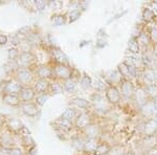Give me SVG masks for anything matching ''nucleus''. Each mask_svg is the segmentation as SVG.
<instances>
[{
  "label": "nucleus",
  "mask_w": 157,
  "mask_h": 155,
  "mask_svg": "<svg viewBox=\"0 0 157 155\" xmlns=\"http://www.w3.org/2000/svg\"><path fill=\"white\" fill-rule=\"evenodd\" d=\"M52 69L48 67H46V66H42V67H40L37 72V75L39 76L40 79H42V80H45V79L52 77Z\"/></svg>",
  "instance_id": "nucleus-20"
},
{
  "label": "nucleus",
  "mask_w": 157,
  "mask_h": 155,
  "mask_svg": "<svg viewBox=\"0 0 157 155\" xmlns=\"http://www.w3.org/2000/svg\"><path fill=\"white\" fill-rule=\"evenodd\" d=\"M47 87H48V83H47V81L40 79V80L36 83V85H35V90L39 93H43L45 90L47 89Z\"/></svg>",
  "instance_id": "nucleus-21"
},
{
  "label": "nucleus",
  "mask_w": 157,
  "mask_h": 155,
  "mask_svg": "<svg viewBox=\"0 0 157 155\" xmlns=\"http://www.w3.org/2000/svg\"><path fill=\"white\" fill-rule=\"evenodd\" d=\"M22 109H23V111L27 115H30V116H34L38 113L37 106L33 103H25L24 105L22 106Z\"/></svg>",
  "instance_id": "nucleus-19"
},
{
  "label": "nucleus",
  "mask_w": 157,
  "mask_h": 155,
  "mask_svg": "<svg viewBox=\"0 0 157 155\" xmlns=\"http://www.w3.org/2000/svg\"><path fill=\"white\" fill-rule=\"evenodd\" d=\"M91 102H92V104L94 105L95 110H97L98 112L105 113L106 111H107V104H106V101L104 100L103 95H100L98 92L91 95Z\"/></svg>",
  "instance_id": "nucleus-2"
},
{
  "label": "nucleus",
  "mask_w": 157,
  "mask_h": 155,
  "mask_svg": "<svg viewBox=\"0 0 157 155\" xmlns=\"http://www.w3.org/2000/svg\"><path fill=\"white\" fill-rule=\"evenodd\" d=\"M134 96H135V101H136V103L138 104L139 107H143L147 102L149 101V98H148V95H147V93H146L145 89H144V87L139 88V89L135 92Z\"/></svg>",
  "instance_id": "nucleus-11"
},
{
  "label": "nucleus",
  "mask_w": 157,
  "mask_h": 155,
  "mask_svg": "<svg viewBox=\"0 0 157 155\" xmlns=\"http://www.w3.org/2000/svg\"><path fill=\"white\" fill-rule=\"evenodd\" d=\"M81 86H82L84 89H89V88L92 86V80L88 75H85L81 78Z\"/></svg>",
  "instance_id": "nucleus-24"
},
{
  "label": "nucleus",
  "mask_w": 157,
  "mask_h": 155,
  "mask_svg": "<svg viewBox=\"0 0 157 155\" xmlns=\"http://www.w3.org/2000/svg\"><path fill=\"white\" fill-rule=\"evenodd\" d=\"M106 77H107V80L112 86H114L115 84H121L124 80L118 70H110L109 72H107Z\"/></svg>",
  "instance_id": "nucleus-9"
},
{
  "label": "nucleus",
  "mask_w": 157,
  "mask_h": 155,
  "mask_svg": "<svg viewBox=\"0 0 157 155\" xmlns=\"http://www.w3.org/2000/svg\"><path fill=\"white\" fill-rule=\"evenodd\" d=\"M151 10L153 11L155 14H157V2H152L151 3Z\"/></svg>",
  "instance_id": "nucleus-43"
},
{
  "label": "nucleus",
  "mask_w": 157,
  "mask_h": 155,
  "mask_svg": "<svg viewBox=\"0 0 157 155\" xmlns=\"http://www.w3.org/2000/svg\"><path fill=\"white\" fill-rule=\"evenodd\" d=\"M152 155H157V151H155V152H154V153L152 154Z\"/></svg>",
  "instance_id": "nucleus-49"
},
{
  "label": "nucleus",
  "mask_w": 157,
  "mask_h": 155,
  "mask_svg": "<svg viewBox=\"0 0 157 155\" xmlns=\"http://www.w3.org/2000/svg\"><path fill=\"white\" fill-rule=\"evenodd\" d=\"M98 145L100 144H98V139H87L84 145V150L86 152H93L94 153Z\"/></svg>",
  "instance_id": "nucleus-17"
},
{
  "label": "nucleus",
  "mask_w": 157,
  "mask_h": 155,
  "mask_svg": "<svg viewBox=\"0 0 157 155\" xmlns=\"http://www.w3.org/2000/svg\"><path fill=\"white\" fill-rule=\"evenodd\" d=\"M125 13H126V12H124V13H120V14L115 15V16L113 17V18L111 19V20H110V21H109V22H111V21H112V20H116V19H118V17H121V16H123L124 14H125Z\"/></svg>",
  "instance_id": "nucleus-45"
},
{
  "label": "nucleus",
  "mask_w": 157,
  "mask_h": 155,
  "mask_svg": "<svg viewBox=\"0 0 157 155\" xmlns=\"http://www.w3.org/2000/svg\"><path fill=\"white\" fill-rule=\"evenodd\" d=\"M92 85L94 86V88H95V90L98 91V92H100V91H103V90H105L106 91V86H105V84H104L103 81H101L100 79L97 78L94 80V83H92Z\"/></svg>",
  "instance_id": "nucleus-31"
},
{
  "label": "nucleus",
  "mask_w": 157,
  "mask_h": 155,
  "mask_svg": "<svg viewBox=\"0 0 157 155\" xmlns=\"http://www.w3.org/2000/svg\"><path fill=\"white\" fill-rule=\"evenodd\" d=\"M141 61L143 63L147 66H150L153 64L154 62V55L153 52H150V50L147 48L145 52H143V56H141Z\"/></svg>",
  "instance_id": "nucleus-15"
},
{
  "label": "nucleus",
  "mask_w": 157,
  "mask_h": 155,
  "mask_svg": "<svg viewBox=\"0 0 157 155\" xmlns=\"http://www.w3.org/2000/svg\"><path fill=\"white\" fill-rule=\"evenodd\" d=\"M154 101H155V105H156V109H157V99H156V100H154Z\"/></svg>",
  "instance_id": "nucleus-48"
},
{
  "label": "nucleus",
  "mask_w": 157,
  "mask_h": 155,
  "mask_svg": "<svg viewBox=\"0 0 157 155\" xmlns=\"http://www.w3.org/2000/svg\"><path fill=\"white\" fill-rule=\"evenodd\" d=\"M110 147L107 144H100L94 152V155H107L110 152Z\"/></svg>",
  "instance_id": "nucleus-23"
},
{
  "label": "nucleus",
  "mask_w": 157,
  "mask_h": 155,
  "mask_svg": "<svg viewBox=\"0 0 157 155\" xmlns=\"http://www.w3.org/2000/svg\"><path fill=\"white\" fill-rule=\"evenodd\" d=\"M32 79V73H30L29 70H21L19 72V80L20 82L22 83H27L30 81Z\"/></svg>",
  "instance_id": "nucleus-26"
},
{
  "label": "nucleus",
  "mask_w": 157,
  "mask_h": 155,
  "mask_svg": "<svg viewBox=\"0 0 157 155\" xmlns=\"http://www.w3.org/2000/svg\"><path fill=\"white\" fill-rule=\"evenodd\" d=\"M140 111L144 116H151L157 113V109L155 105V101L149 100L143 107H140Z\"/></svg>",
  "instance_id": "nucleus-6"
},
{
  "label": "nucleus",
  "mask_w": 157,
  "mask_h": 155,
  "mask_svg": "<svg viewBox=\"0 0 157 155\" xmlns=\"http://www.w3.org/2000/svg\"><path fill=\"white\" fill-rule=\"evenodd\" d=\"M48 99V95H45V93H40L37 98V103H39L40 105H43V104L46 102V100Z\"/></svg>",
  "instance_id": "nucleus-37"
},
{
  "label": "nucleus",
  "mask_w": 157,
  "mask_h": 155,
  "mask_svg": "<svg viewBox=\"0 0 157 155\" xmlns=\"http://www.w3.org/2000/svg\"><path fill=\"white\" fill-rule=\"evenodd\" d=\"M84 132L88 139H97V137L100 134V127L94 124H90L84 129Z\"/></svg>",
  "instance_id": "nucleus-8"
},
{
  "label": "nucleus",
  "mask_w": 157,
  "mask_h": 155,
  "mask_svg": "<svg viewBox=\"0 0 157 155\" xmlns=\"http://www.w3.org/2000/svg\"><path fill=\"white\" fill-rule=\"evenodd\" d=\"M75 118V111L73 109H67L62 114L63 119H67V121H71Z\"/></svg>",
  "instance_id": "nucleus-30"
},
{
  "label": "nucleus",
  "mask_w": 157,
  "mask_h": 155,
  "mask_svg": "<svg viewBox=\"0 0 157 155\" xmlns=\"http://www.w3.org/2000/svg\"><path fill=\"white\" fill-rule=\"evenodd\" d=\"M12 155H22L21 150H19V149H14V150H12Z\"/></svg>",
  "instance_id": "nucleus-44"
},
{
  "label": "nucleus",
  "mask_w": 157,
  "mask_h": 155,
  "mask_svg": "<svg viewBox=\"0 0 157 155\" xmlns=\"http://www.w3.org/2000/svg\"><path fill=\"white\" fill-rule=\"evenodd\" d=\"M125 155H134L133 153H131V152H129V153H126Z\"/></svg>",
  "instance_id": "nucleus-47"
},
{
  "label": "nucleus",
  "mask_w": 157,
  "mask_h": 155,
  "mask_svg": "<svg viewBox=\"0 0 157 155\" xmlns=\"http://www.w3.org/2000/svg\"><path fill=\"white\" fill-rule=\"evenodd\" d=\"M64 88L66 89L67 91H69V92H71L75 89V81H72L71 79H69V80H66L64 83Z\"/></svg>",
  "instance_id": "nucleus-33"
},
{
  "label": "nucleus",
  "mask_w": 157,
  "mask_h": 155,
  "mask_svg": "<svg viewBox=\"0 0 157 155\" xmlns=\"http://www.w3.org/2000/svg\"><path fill=\"white\" fill-rule=\"evenodd\" d=\"M108 155H124L123 148L120 146L113 147V148L110 149V152L108 153Z\"/></svg>",
  "instance_id": "nucleus-35"
},
{
  "label": "nucleus",
  "mask_w": 157,
  "mask_h": 155,
  "mask_svg": "<svg viewBox=\"0 0 157 155\" xmlns=\"http://www.w3.org/2000/svg\"><path fill=\"white\" fill-rule=\"evenodd\" d=\"M60 123V126L64 129H70L72 127V124H71V121H67V119H63L61 118L59 121Z\"/></svg>",
  "instance_id": "nucleus-36"
},
{
  "label": "nucleus",
  "mask_w": 157,
  "mask_h": 155,
  "mask_svg": "<svg viewBox=\"0 0 157 155\" xmlns=\"http://www.w3.org/2000/svg\"><path fill=\"white\" fill-rule=\"evenodd\" d=\"M54 55H55V58L58 60V62L60 63V64H66L68 63V59L67 57L63 54V52H61V50H55L54 52Z\"/></svg>",
  "instance_id": "nucleus-25"
},
{
  "label": "nucleus",
  "mask_w": 157,
  "mask_h": 155,
  "mask_svg": "<svg viewBox=\"0 0 157 155\" xmlns=\"http://www.w3.org/2000/svg\"><path fill=\"white\" fill-rule=\"evenodd\" d=\"M149 36H150L151 42H153V44L157 43V25H153L149 29Z\"/></svg>",
  "instance_id": "nucleus-29"
},
{
  "label": "nucleus",
  "mask_w": 157,
  "mask_h": 155,
  "mask_svg": "<svg viewBox=\"0 0 157 155\" xmlns=\"http://www.w3.org/2000/svg\"><path fill=\"white\" fill-rule=\"evenodd\" d=\"M137 41L139 43V45L143 47H147L150 45V42H151V39H150V36H149V33L147 34L145 32H141L140 34H139V36L137 37Z\"/></svg>",
  "instance_id": "nucleus-16"
},
{
  "label": "nucleus",
  "mask_w": 157,
  "mask_h": 155,
  "mask_svg": "<svg viewBox=\"0 0 157 155\" xmlns=\"http://www.w3.org/2000/svg\"><path fill=\"white\" fill-rule=\"evenodd\" d=\"M45 6H46V4H45V2H44V1H37V2H36L37 9H38V10H40V11H42V10L45 7Z\"/></svg>",
  "instance_id": "nucleus-40"
},
{
  "label": "nucleus",
  "mask_w": 157,
  "mask_h": 155,
  "mask_svg": "<svg viewBox=\"0 0 157 155\" xmlns=\"http://www.w3.org/2000/svg\"><path fill=\"white\" fill-rule=\"evenodd\" d=\"M6 42V36H0V44H3Z\"/></svg>",
  "instance_id": "nucleus-46"
},
{
  "label": "nucleus",
  "mask_w": 157,
  "mask_h": 155,
  "mask_svg": "<svg viewBox=\"0 0 157 155\" xmlns=\"http://www.w3.org/2000/svg\"><path fill=\"white\" fill-rule=\"evenodd\" d=\"M81 17V12L78 10H72L69 14V21L70 22H75Z\"/></svg>",
  "instance_id": "nucleus-34"
},
{
  "label": "nucleus",
  "mask_w": 157,
  "mask_h": 155,
  "mask_svg": "<svg viewBox=\"0 0 157 155\" xmlns=\"http://www.w3.org/2000/svg\"><path fill=\"white\" fill-rule=\"evenodd\" d=\"M106 99L110 104H117L121 101V91L116 86H108L105 91Z\"/></svg>",
  "instance_id": "nucleus-1"
},
{
  "label": "nucleus",
  "mask_w": 157,
  "mask_h": 155,
  "mask_svg": "<svg viewBox=\"0 0 157 155\" xmlns=\"http://www.w3.org/2000/svg\"><path fill=\"white\" fill-rule=\"evenodd\" d=\"M147 95H148L149 100H156L157 99V84H150V85H146L144 87Z\"/></svg>",
  "instance_id": "nucleus-13"
},
{
  "label": "nucleus",
  "mask_w": 157,
  "mask_h": 155,
  "mask_svg": "<svg viewBox=\"0 0 157 155\" xmlns=\"http://www.w3.org/2000/svg\"><path fill=\"white\" fill-rule=\"evenodd\" d=\"M73 104H75L77 107L78 108H82V109H85L89 106V102L85 99H82V98H77L73 100Z\"/></svg>",
  "instance_id": "nucleus-27"
},
{
  "label": "nucleus",
  "mask_w": 157,
  "mask_h": 155,
  "mask_svg": "<svg viewBox=\"0 0 157 155\" xmlns=\"http://www.w3.org/2000/svg\"><path fill=\"white\" fill-rule=\"evenodd\" d=\"M106 45H107V42H106L104 39H101L100 38V39L97 40V47L98 48H104Z\"/></svg>",
  "instance_id": "nucleus-39"
},
{
  "label": "nucleus",
  "mask_w": 157,
  "mask_h": 155,
  "mask_svg": "<svg viewBox=\"0 0 157 155\" xmlns=\"http://www.w3.org/2000/svg\"><path fill=\"white\" fill-rule=\"evenodd\" d=\"M35 96V91L30 88H25V89H22L21 91V98L22 100L25 102H29L30 100H33Z\"/></svg>",
  "instance_id": "nucleus-22"
},
{
  "label": "nucleus",
  "mask_w": 157,
  "mask_h": 155,
  "mask_svg": "<svg viewBox=\"0 0 157 155\" xmlns=\"http://www.w3.org/2000/svg\"><path fill=\"white\" fill-rule=\"evenodd\" d=\"M54 72H55V75L57 76L58 78L63 79V80H65V81L71 79V76H72L71 69L63 64H59L56 66Z\"/></svg>",
  "instance_id": "nucleus-4"
},
{
  "label": "nucleus",
  "mask_w": 157,
  "mask_h": 155,
  "mask_svg": "<svg viewBox=\"0 0 157 155\" xmlns=\"http://www.w3.org/2000/svg\"><path fill=\"white\" fill-rule=\"evenodd\" d=\"M118 72H120L121 76L123 77L124 80H129L130 81V79H132V76H131L130 73V69H129L128 65L126 64L125 62H121V64H118Z\"/></svg>",
  "instance_id": "nucleus-14"
},
{
  "label": "nucleus",
  "mask_w": 157,
  "mask_h": 155,
  "mask_svg": "<svg viewBox=\"0 0 157 155\" xmlns=\"http://www.w3.org/2000/svg\"><path fill=\"white\" fill-rule=\"evenodd\" d=\"M143 19L147 23H150L155 20V13L151 10V7H146L143 11Z\"/></svg>",
  "instance_id": "nucleus-18"
},
{
  "label": "nucleus",
  "mask_w": 157,
  "mask_h": 155,
  "mask_svg": "<svg viewBox=\"0 0 157 155\" xmlns=\"http://www.w3.org/2000/svg\"><path fill=\"white\" fill-rule=\"evenodd\" d=\"M155 121H156V122H157V113H156V114H155Z\"/></svg>",
  "instance_id": "nucleus-50"
},
{
  "label": "nucleus",
  "mask_w": 157,
  "mask_h": 155,
  "mask_svg": "<svg viewBox=\"0 0 157 155\" xmlns=\"http://www.w3.org/2000/svg\"><path fill=\"white\" fill-rule=\"evenodd\" d=\"M128 49L130 54L132 55H138L140 52V45L137 41V38L131 37L128 42Z\"/></svg>",
  "instance_id": "nucleus-12"
},
{
  "label": "nucleus",
  "mask_w": 157,
  "mask_h": 155,
  "mask_svg": "<svg viewBox=\"0 0 157 155\" xmlns=\"http://www.w3.org/2000/svg\"><path fill=\"white\" fill-rule=\"evenodd\" d=\"M33 59H34V57L32 56V54H29V52H23V54L20 56V63L22 65H27Z\"/></svg>",
  "instance_id": "nucleus-28"
},
{
  "label": "nucleus",
  "mask_w": 157,
  "mask_h": 155,
  "mask_svg": "<svg viewBox=\"0 0 157 155\" xmlns=\"http://www.w3.org/2000/svg\"><path fill=\"white\" fill-rule=\"evenodd\" d=\"M52 89H54L55 93H59L61 92V86L59 84H54V85H52Z\"/></svg>",
  "instance_id": "nucleus-41"
},
{
  "label": "nucleus",
  "mask_w": 157,
  "mask_h": 155,
  "mask_svg": "<svg viewBox=\"0 0 157 155\" xmlns=\"http://www.w3.org/2000/svg\"><path fill=\"white\" fill-rule=\"evenodd\" d=\"M54 22H55V24L56 25H62L63 23H64V16L63 15H57L56 17H54Z\"/></svg>",
  "instance_id": "nucleus-38"
},
{
  "label": "nucleus",
  "mask_w": 157,
  "mask_h": 155,
  "mask_svg": "<svg viewBox=\"0 0 157 155\" xmlns=\"http://www.w3.org/2000/svg\"><path fill=\"white\" fill-rule=\"evenodd\" d=\"M157 132V122L155 118H149L144 125V134L147 137H152Z\"/></svg>",
  "instance_id": "nucleus-5"
},
{
  "label": "nucleus",
  "mask_w": 157,
  "mask_h": 155,
  "mask_svg": "<svg viewBox=\"0 0 157 155\" xmlns=\"http://www.w3.org/2000/svg\"><path fill=\"white\" fill-rule=\"evenodd\" d=\"M141 77H143L144 81H145L147 85L155 84L156 82V72L150 67H147L143 70V76Z\"/></svg>",
  "instance_id": "nucleus-7"
},
{
  "label": "nucleus",
  "mask_w": 157,
  "mask_h": 155,
  "mask_svg": "<svg viewBox=\"0 0 157 155\" xmlns=\"http://www.w3.org/2000/svg\"><path fill=\"white\" fill-rule=\"evenodd\" d=\"M4 101H6V103L11 104V105H18L20 102L19 99L16 95H6L4 96Z\"/></svg>",
  "instance_id": "nucleus-32"
},
{
  "label": "nucleus",
  "mask_w": 157,
  "mask_h": 155,
  "mask_svg": "<svg viewBox=\"0 0 157 155\" xmlns=\"http://www.w3.org/2000/svg\"><path fill=\"white\" fill-rule=\"evenodd\" d=\"M90 116L87 113H81L80 115L75 118V126L78 128L85 129L88 125H90Z\"/></svg>",
  "instance_id": "nucleus-10"
},
{
  "label": "nucleus",
  "mask_w": 157,
  "mask_h": 155,
  "mask_svg": "<svg viewBox=\"0 0 157 155\" xmlns=\"http://www.w3.org/2000/svg\"><path fill=\"white\" fill-rule=\"evenodd\" d=\"M121 93L125 99H130L135 95V89L134 85L131 81L129 80H123L121 83Z\"/></svg>",
  "instance_id": "nucleus-3"
},
{
  "label": "nucleus",
  "mask_w": 157,
  "mask_h": 155,
  "mask_svg": "<svg viewBox=\"0 0 157 155\" xmlns=\"http://www.w3.org/2000/svg\"><path fill=\"white\" fill-rule=\"evenodd\" d=\"M152 52H153L154 57L157 58V43L153 44V46H152Z\"/></svg>",
  "instance_id": "nucleus-42"
}]
</instances>
